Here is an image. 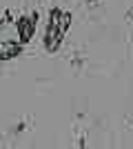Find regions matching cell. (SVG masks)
Here are the masks:
<instances>
[{
  "label": "cell",
  "instance_id": "cell-1",
  "mask_svg": "<svg viewBox=\"0 0 133 149\" xmlns=\"http://www.w3.org/2000/svg\"><path fill=\"white\" fill-rule=\"evenodd\" d=\"M36 22H38V13H25L16 20V33H18L20 45H29L33 33H36Z\"/></svg>",
  "mask_w": 133,
  "mask_h": 149
},
{
  "label": "cell",
  "instance_id": "cell-2",
  "mask_svg": "<svg viewBox=\"0 0 133 149\" xmlns=\"http://www.w3.org/2000/svg\"><path fill=\"white\" fill-rule=\"evenodd\" d=\"M62 40H64V36L56 29V27H49V25H47V33H44V49L49 51V54H56V51L60 49Z\"/></svg>",
  "mask_w": 133,
  "mask_h": 149
},
{
  "label": "cell",
  "instance_id": "cell-3",
  "mask_svg": "<svg viewBox=\"0 0 133 149\" xmlns=\"http://www.w3.org/2000/svg\"><path fill=\"white\" fill-rule=\"evenodd\" d=\"M22 47L25 45H20V42H0V62H7V60H11V58L20 56Z\"/></svg>",
  "mask_w": 133,
  "mask_h": 149
},
{
  "label": "cell",
  "instance_id": "cell-4",
  "mask_svg": "<svg viewBox=\"0 0 133 149\" xmlns=\"http://www.w3.org/2000/svg\"><path fill=\"white\" fill-rule=\"evenodd\" d=\"M69 27H71V13L62 9V16H60V33H62V36H67Z\"/></svg>",
  "mask_w": 133,
  "mask_h": 149
},
{
  "label": "cell",
  "instance_id": "cell-5",
  "mask_svg": "<svg viewBox=\"0 0 133 149\" xmlns=\"http://www.w3.org/2000/svg\"><path fill=\"white\" fill-rule=\"evenodd\" d=\"M31 127H33V118H29V116H27V118H22V120H20L18 125H16V129H13V134H22V131L31 129Z\"/></svg>",
  "mask_w": 133,
  "mask_h": 149
},
{
  "label": "cell",
  "instance_id": "cell-6",
  "mask_svg": "<svg viewBox=\"0 0 133 149\" xmlns=\"http://www.w3.org/2000/svg\"><path fill=\"white\" fill-rule=\"evenodd\" d=\"M71 65H73L76 69H82V67H84V51H80V49H78L76 54L71 56Z\"/></svg>",
  "mask_w": 133,
  "mask_h": 149
},
{
  "label": "cell",
  "instance_id": "cell-7",
  "mask_svg": "<svg viewBox=\"0 0 133 149\" xmlns=\"http://www.w3.org/2000/svg\"><path fill=\"white\" fill-rule=\"evenodd\" d=\"M76 145L78 147H84V145H87V131L84 129H76Z\"/></svg>",
  "mask_w": 133,
  "mask_h": 149
},
{
  "label": "cell",
  "instance_id": "cell-8",
  "mask_svg": "<svg viewBox=\"0 0 133 149\" xmlns=\"http://www.w3.org/2000/svg\"><path fill=\"white\" fill-rule=\"evenodd\" d=\"M84 2H87L89 9H98V7L102 5V0H84Z\"/></svg>",
  "mask_w": 133,
  "mask_h": 149
},
{
  "label": "cell",
  "instance_id": "cell-9",
  "mask_svg": "<svg viewBox=\"0 0 133 149\" xmlns=\"http://www.w3.org/2000/svg\"><path fill=\"white\" fill-rule=\"evenodd\" d=\"M127 22H131V25H133V7H129V9H127Z\"/></svg>",
  "mask_w": 133,
  "mask_h": 149
}]
</instances>
